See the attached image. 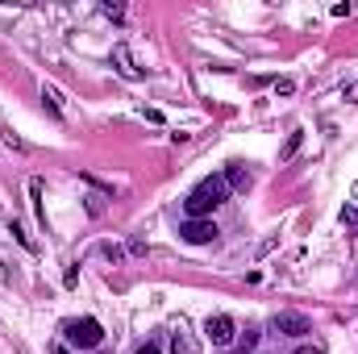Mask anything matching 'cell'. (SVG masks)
<instances>
[{"mask_svg": "<svg viewBox=\"0 0 358 354\" xmlns=\"http://www.w3.org/2000/svg\"><path fill=\"white\" fill-rule=\"evenodd\" d=\"M179 238H183V242H192V246H208V242L217 238V225H213V217L183 221V225H179Z\"/></svg>", "mask_w": 358, "mask_h": 354, "instance_id": "obj_5", "label": "cell"}, {"mask_svg": "<svg viewBox=\"0 0 358 354\" xmlns=\"http://www.w3.org/2000/svg\"><path fill=\"white\" fill-rule=\"evenodd\" d=\"M63 338H67V346H76V351H96V346L104 342V330H100L96 317H84V321H67Z\"/></svg>", "mask_w": 358, "mask_h": 354, "instance_id": "obj_2", "label": "cell"}, {"mask_svg": "<svg viewBox=\"0 0 358 354\" xmlns=\"http://www.w3.org/2000/svg\"><path fill=\"white\" fill-rule=\"evenodd\" d=\"M355 200H358V183H355Z\"/></svg>", "mask_w": 358, "mask_h": 354, "instance_id": "obj_16", "label": "cell"}, {"mask_svg": "<svg viewBox=\"0 0 358 354\" xmlns=\"http://www.w3.org/2000/svg\"><path fill=\"white\" fill-rule=\"evenodd\" d=\"M42 100H50V108H55V113H59V117H63V96H59V92L50 88V84H46V88H42Z\"/></svg>", "mask_w": 358, "mask_h": 354, "instance_id": "obj_8", "label": "cell"}, {"mask_svg": "<svg viewBox=\"0 0 358 354\" xmlns=\"http://www.w3.org/2000/svg\"><path fill=\"white\" fill-rule=\"evenodd\" d=\"M138 354H163V351H159V342H146V346H142Z\"/></svg>", "mask_w": 358, "mask_h": 354, "instance_id": "obj_13", "label": "cell"}, {"mask_svg": "<svg viewBox=\"0 0 358 354\" xmlns=\"http://www.w3.org/2000/svg\"><path fill=\"white\" fill-rule=\"evenodd\" d=\"M225 183H229V192H246L255 179H250V171H246L242 163H229V171H225Z\"/></svg>", "mask_w": 358, "mask_h": 354, "instance_id": "obj_7", "label": "cell"}, {"mask_svg": "<svg viewBox=\"0 0 358 354\" xmlns=\"http://www.w3.org/2000/svg\"><path fill=\"white\" fill-rule=\"evenodd\" d=\"M204 338H208L213 346H234V338H238V325H234V317H229V313H217V317H208V321H204Z\"/></svg>", "mask_w": 358, "mask_h": 354, "instance_id": "obj_4", "label": "cell"}, {"mask_svg": "<svg viewBox=\"0 0 358 354\" xmlns=\"http://www.w3.org/2000/svg\"><path fill=\"white\" fill-rule=\"evenodd\" d=\"M229 200V183L225 176H208L200 179L192 192H187V200H183V208H187V221H200V217H213V208H221Z\"/></svg>", "mask_w": 358, "mask_h": 354, "instance_id": "obj_1", "label": "cell"}, {"mask_svg": "<svg viewBox=\"0 0 358 354\" xmlns=\"http://www.w3.org/2000/svg\"><path fill=\"white\" fill-rule=\"evenodd\" d=\"M255 342H259V330H246V334H242V346H246V351H250V346H255Z\"/></svg>", "mask_w": 358, "mask_h": 354, "instance_id": "obj_11", "label": "cell"}, {"mask_svg": "<svg viewBox=\"0 0 358 354\" xmlns=\"http://www.w3.org/2000/svg\"><path fill=\"white\" fill-rule=\"evenodd\" d=\"M296 150H300V134H292V138H287V146H283V155H279V159H292Z\"/></svg>", "mask_w": 358, "mask_h": 354, "instance_id": "obj_10", "label": "cell"}, {"mask_svg": "<svg viewBox=\"0 0 358 354\" xmlns=\"http://www.w3.org/2000/svg\"><path fill=\"white\" fill-rule=\"evenodd\" d=\"M342 221H346V225H358V208H346V213H342Z\"/></svg>", "mask_w": 358, "mask_h": 354, "instance_id": "obj_12", "label": "cell"}, {"mask_svg": "<svg viewBox=\"0 0 358 354\" xmlns=\"http://www.w3.org/2000/svg\"><path fill=\"white\" fill-rule=\"evenodd\" d=\"M55 354H71V351H67V346H55Z\"/></svg>", "mask_w": 358, "mask_h": 354, "instance_id": "obj_15", "label": "cell"}, {"mask_svg": "<svg viewBox=\"0 0 358 354\" xmlns=\"http://www.w3.org/2000/svg\"><path fill=\"white\" fill-rule=\"evenodd\" d=\"M296 354H325V351H321V346H300Z\"/></svg>", "mask_w": 358, "mask_h": 354, "instance_id": "obj_14", "label": "cell"}, {"mask_svg": "<svg viewBox=\"0 0 358 354\" xmlns=\"http://www.w3.org/2000/svg\"><path fill=\"white\" fill-rule=\"evenodd\" d=\"M176 354H196V342H192V338H187L183 330L176 334Z\"/></svg>", "mask_w": 358, "mask_h": 354, "instance_id": "obj_9", "label": "cell"}, {"mask_svg": "<svg viewBox=\"0 0 358 354\" xmlns=\"http://www.w3.org/2000/svg\"><path fill=\"white\" fill-rule=\"evenodd\" d=\"M113 67H117L125 80H142V67H134V55H129V46H125V42H117V46H113Z\"/></svg>", "mask_w": 358, "mask_h": 354, "instance_id": "obj_6", "label": "cell"}, {"mask_svg": "<svg viewBox=\"0 0 358 354\" xmlns=\"http://www.w3.org/2000/svg\"><path fill=\"white\" fill-rule=\"evenodd\" d=\"M271 330L279 338H304V334H313V321L304 313H275L271 317Z\"/></svg>", "mask_w": 358, "mask_h": 354, "instance_id": "obj_3", "label": "cell"}]
</instances>
